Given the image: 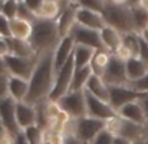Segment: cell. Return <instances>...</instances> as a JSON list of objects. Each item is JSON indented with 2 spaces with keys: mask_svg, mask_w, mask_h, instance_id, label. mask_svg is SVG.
Returning a JSON list of instances; mask_svg holds the SVG:
<instances>
[{
  "mask_svg": "<svg viewBox=\"0 0 148 144\" xmlns=\"http://www.w3.org/2000/svg\"><path fill=\"white\" fill-rule=\"evenodd\" d=\"M55 64L54 51L45 53L38 56L34 71L29 79V92L25 102L37 106L47 101L55 81Z\"/></svg>",
  "mask_w": 148,
  "mask_h": 144,
  "instance_id": "6da1fadb",
  "label": "cell"
},
{
  "mask_svg": "<svg viewBox=\"0 0 148 144\" xmlns=\"http://www.w3.org/2000/svg\"><path fill=\"white\" fill-rule=\"evenodd\" d=\"M60 41L62 38L56 20H43L37 17V20L33 22V32L29 39L37 55L55 51Z\"/></svg>",
  "mask_w": 148,
  "mask_h": 144,
  "instance_id": "7a4b0ae2",
  "label": "cell"
},
{
  "mask_svg": "<svg viewBox=\"0 0 148 144\" xmlns=\"http://www.w3.org/2000/svg\"><path fill=\"white\" fill-rule=\"evenodd\" d=\"M102 16L105 19L106 25L114 28L121 34L135 32L131 8L127 4H117L108 0Z\"/></svg>",
  "mask_w": 148,
  "mask_h": 144,
  "instance_id": "3957f363",
  "label": "cell"
},
{
  "mask_svg": "<svg viewBox=\"0 0 148 144\" xmlns=\"http://www.w3.org/2000/svg\"><path fill=\"white\" fill-rule=\"evenodd\" d=\"M106 130L110 131L114 136H119L126 140L131 141L132 144L145 143V128L144 126L132 123L130 121L115 115L114 118L109 119L106 122Z\"/></svg>",
  "mask_w": 148,
  "mask_h": 144,
  "instance_id": "277c9868",
  "label": "cell"
},
{
  "mask_svg": "<svg viewBox=\"0 0 148 144\" xmlns=\"http://www.w3.org/2000/svg\"><path fill=\"white\" fill-rule=\"evenodd\" d=\"M71 122H72V131L70 132L85 144H90L98 134L106 128L105 121L96 119L88 115L79 119H72Z\"/></svg>",
  "mask_w": 148,
  "mask_h": 144,
  "instance_id": "5b68a950",
  "label": "cell"
},
{
  "mask_svg": "<svg viewBox=\"0 0 148 144\" xmlns=\"http://www.w3.org/2000/svg\"><path fill=\"white\" fill-rule=\"evenodd\" d=\"M75 60H73V54L63 67L56 72L55 75V81H54V86L51 91L50 96H49L47 101L51 102H58L63 96L70 92L71 83L73 79V73H75Z\"/></svg>",
  "mask_w": 148,
  "mask_h": 144,
  "instance_id": "8992f818",
  "label": "cell"
},
{
  "mask_svg": "<svg viewBox=\"0 0 148 144\" xmlns=\"http://www.w3.org/2000/svg\"><path fill=\"white\" fill-rule=\"evenodd\" d=\"M56 104L71 119H79L87 115L85 89L77 92H68Z\"/></svg>",
  "mask_w": 148,
  "mask_h": 144,
  "instance_id": "52a82bcc",
  "label": "cell"
},
{
  "mask_svg": "<svg viewBox=\"0 0 148 144\" xmlns=\"http://www.w3.org/2000/svg\"><path fill=\"white\" fill-rule=\"evenodd\" d=\"M39 56V55H38ZM38 56H33V58H23V56H16L9 54L8 56L4 58L7 69H8L9 76H16V77H21L29 80L34 71V67L37 64Z\"/></svg>",
  "mask_w": 148,
  "mask_h": 144,
  "instance_id": "ba28073f",
  "label": "cell"
},
{
  "mask_svg": "<svg viewBox=\"0 0 148 144\" xmlns=\"http://www.w3.org/2000/svg\"><path fill=\"white\" fill-rule=\"evenodd\" d=\"M110 105L115 111H118L126 104L132 101H139L145 93L135 91L130 85H109Z\"/></svg>",
  "mask_w": 148,
  "mask_h": 144,
  "instance_id": "9c48e42d",
  "label": "cell"
},
{
  "mask_svg": "<svg viewBox=\"0 0 148 144\" xmlns=\"http://www.w3.org/2000/svg\"><path fill=\"white\" fill-rule=\"evenodd\" d=\"M71 36H72L76 45H83V46L92 47L96 51H102V50L106 51L102 41H101L100 30L84 28V26L76 24V25L73 26L72 32H71Z\"/></svg>",
  "mask_w": 148,
  "mask_h": 144,
  "instance_id": "30bf717a",
  "label": "cell"
},
{
  "mask_svg": "<svg viewBox=\"0 0 148 144\" xmlns=\"http://www.w3.org/2000/svg\"><path fill=\"white\" fill-rule=\"evenodd\" d=\"M85 101H87V115L96 119H101L108 122L109 119L114 118L117 115V111L112 108L109 102L100 100L95 97L93 94L88 93L85 91Z\"/></svg>",
  "mask_w": 148,
  "mask_h": 144,
  "instance_id": "8fae6325",
  "label": "cell"
},
{
  "mask_svg": "<svg viewBox=\"0 0 148 144\" xmlns=\"http://www.w3.org/2000/svg\"><path fill=\"white\" fill-rule=\"evenodd\" d=\"M103 81L108 85H129L127 75H126V62L118 59L112 54L110 62L102 75Z\"/></svg>",
  "mask_w": 148,
  "mask_h": 144,
  "instance_id": "7c38bea8",
  "label": "cell"
},
{
  "mask_svg": "<svg viewBox=\"0 0 148 144\" xmlns=\"http://www.w3.org/2000/svg\"><path fill=\"white\" fill-rule=\"evenodd\" d=\"M16 101L9 96L0 100V119H1L7 132L13 138L21 132L16 119Z\"/></svg>",
  "mask_w": 148,
  "mask_h": 144,
  "instance_id": "4fadbf2b",
  "label": "cell"
},
{
  "mask_svg": "<svg viewBox=\"0 0 148 144\" xmlns=\"http://www.w3.org/2000/svg\"><path fill=\"white\" fill-rule=\"evenodd\" d=\"M77 8L79 5L76 4V1H67L66 5H63L60 14L56 19L60 38L71 36L73 26L76 25V11H77Z\"/></svg>",
  "mask_w": 148,
  "mask_h": 144,
  "instance_id": "5bb4252c",
  "label": "cell"
},
{
  "mask_svg": "<svg viewBox=\"0 0 148 144\" xmlns=\"http://www.w3.org/2000/svg\"><path fill=\"white\" fill-rule=\"evenodd\" d=\"M76 24L84 28L95 29V30H102L106 26L105 19L101 13H97L90 9L80 8V7L76 11Z\"/></svg>",
  "mask_w": 148,
  "mask_h": 144,
  "instance_id": "9a60e30c",
  "label": "cell"
},
{
  "mask_svg": "<svg viewBox=\"0 0 148 144\" xmlns=\"http://www.w3.org/2000/svg\"><path fill=\"white\" fill-rule=\"evenodd\" d=\"M117 114L121 118L126 119V121H130L132 123H136V125H140V126H145L148 122V118L145 115V111L143 109L142 104H140V100L126 104L125 106H122L117 111Z\"/></svg>",
  "mask_w": 148,
  "mask_h": 144,
  "instance_id": "2e32d148",
  "label": "cell"
},
{
  "mask_svg": "<svg viewBox=\"0 0 148 144\" xmlns=\"http://www.w3.org/2000/svg\"><path fill=\"white\" fill-rule=\"evenodd\" d=\"M16 119L20 130L24 131L32 126L37 125V108L34 105L25 102L16 104Z\"/></svg>",
  "mask_w": 148,
  "mask_h": 144,
  "instance_id": "e0dca14e",
  "label": "cell"
},
{
  "mask_svg": "<svg viewBox=\"0 0 148 144\" xmlns=\"http://www.w3.org/2000/svg\"><path fill=\"white\" fill-rule=\"evenodd\" d=\"M75 41H73L72 36H68L62 38L60 43L54 51V64H55V71L58 72L62 67L66 64V62L72 56L73 50H75Z\"/></svg>",
  "mask_w": 148,
  "mask_h": 144,
  "instance_id": "ac0fdd59",
  "label": "cell"
},
{
  "mask_svg": "<svg viewBox=\"0 0 148 144\" xmlns=\"http://www.w3.org/2000/svg\"><path fill=\"white\" fill-rule=\"evenodd\" d=\"M85 91L88 93L93 94L95 97L100 98V100L105 101V102L110 104V93H109V85H108L103 79L100 75L92 73V76L89 77L87 85H85Z\"/></svg>",
  "mask_w": 148,
  "mask_h": 144,
  "instance_id": "d6986e66",
  "label": "cell"
},
{
  "mask_svg": "<svg viewBox=\"0 0 148 144\" xmlns=\"http://www.w3.org/2000/svg\"><path fill=\"white\" fill-rule=\"evenodd\" d=\"M29 92V80L16 76H9L8 80V94L16 102H23L26 100Z\"/></svg>",
  "mask_w": 148,
  "mask_h": 144,
  "instance_id": "ffe728a7",
  "label": "cell"
},
{
  "mask_svg": "<svg viewBox=\"0 0 148 144\" xmlns=\"http://www.w3.org/2000/svg\"><path fill=\"white\" fill-rule=\"evenodd\" d=\"M148 72V64L140 58H130L126 62V75L129 83H135L144 77Z\"/></svg>",
  "mask_w": 148,
  "mask_h": 144,
  "instance_id": "44dd1931",
  "label": "cell"
},
{
  "mask_svg": "<svg viewBox=\"0 0 148 144\" xmlns=\"http://www.w3.org/2000/svg\"><path fill=\"white\" fill-rule=\"evenodd\" d=\"M9 26H11V37L21 41H29L33 32V22H29L23 19H12L9 20Z\"/></svg>",
  "mask_w": 148,
  "mask_h": 144,
  "instance_id": "7402d4cb",
  "label": "cell"
},
{
  "mask_svg": "<svg viewBox=\"0 0 148 144\" xmlns=\"http://www.w3.org/2000/svg\"><path fill=\"white\" fill-rule=\"evenodd\" d=\"M100 34L103 46H105L106 51H109L110 54H114L118 47L122 45V34L112 26L106 25L102 30H100Z\"/></svg>",
  "mask_w": 148,
  "mask_h": 144,
  "instance_id": "603a6c76",
  "label": "cell"
},
{
  "mask_svg": "<svg viewBox=\"0 0 148 144\" xmlns=\"http://www.w3.org/2000/svg\"><path fill=\"white\" fill-rule=\"evenodd\" d=\"M96 54V50L92 47L83 46V45H76L73 50V60H75V68L80 69L84 67L90 66L93 60V56Z\"/></svg>",
  "mask_w": 148,
  "mask_h": 144,
  "instance_id": "cb8c5ba5",
  "label": "cell"
},
{
  "mask_svg": "<svg viewBox=\"0 0 148 144\" xmlns=\"http://www.w3.org/2000/svg\"><path fill=\"white\" fill-rule=\"evenodd\" d=\"M9 45V50H11L12 55L16 56H23V58H33V56H38L32 47L29 41H21V39L16 38H7Z\"/></svg>",
  "mask_w": 148,
  "mask_h": 144,
  "instance_id": "d4e9b609",
  "label": "cell"
},
{
  "mask_svg": "<svg viewBox=\"0 0 148 144\" xmlns=\"http://www.w3.org/2000/svg\"><path fill=\"white\" fill-rule=\"evenodd\" d=\"M64 1V0H63ZM62 1H55V0H45L39 8L37 17L43 20H56L62 12Z\"/></svg>",
  "mask_w": 148,
  "mask_h": 144,
  "instance_id": "484cf974",
  "label": "cell"
},
{
  "mask_svg": "<svg viewBox=\"0 0 148 144\" xmlns=\"http://www.w3.org/2000/svg\"><path fill=\"white\" fill-rule=\"evenodd\" d=\"M92 73H93V69H92L90 66L84 67V68H80V69H75L70 92L84 91V89H85V85H87V83H88V80H89V77L92 76Z\"/></svg>",
  "mask_w": 148,
  "mask_h": 144,
  "instance_id": "4316f807",
  "label": "cell"
},
{
  "mask_svg": "<svg viewBox=\"0 0 148 144\" xmlns=\"http://www.w3.org/2000/svg\"><path fill=\"white\" fill-rule=\"evenodd\" d=\"M110 58H112V54H110L109 51H105V50L96 51L95 56H93V60H92V63H90L93 73L100 75L101 77H102L103 72H105V69H106L108 64H109V62H110Z\"/></svg>",
  "mask_w": 148,
  "mask_h": 144,
  "instance_id": "83f0119b",
  "label": "cell"
},
{
  "mask_svg": "<svg viewBox=\"0 0 148 144\" xmlns=\"http://www.w3.org/2000/svg\"><path fill=\"white\" fill-rule=\"evenodd\" d=\"M122 45L126 46L135 58H139L140 54V38L136 32H130V33L122 34Z\"/></svg>",
  "mask_w": 148,
  "mask_h": 144,
  "instance_id": "f1b7e54d",
  "label": "cell"
},
{
  "mask_svg": "<svg viewBox=\"0 0 148 144\" xmlns=\"http://www.w3.org/2000/svg\"><path fill=\"white\" fill-rule=\"evenodd\" d=\"M132 13V19H134V25H135V32L140 33L143 29L147 28L148 25V12H145L143 8L139 5L136 7H130Z\"/></svg>",
  "mask_w": 148,
  "mask_h": 144,
  "instance_id": "f546056e",
  "label": "cell"
},
{
  "mask_svg": "<svg viewBox=\"0 0 148 144\" xmlns=\"http://www.w3.org/2000/svg\"><path fill=\"white\" fill-rule=\"evenodd\" d=\"M106 1L108 0H76V4L80 8L90 9V11H95L97 13L102 14L105 5H106Z\"/></svg>",
  "mask_w": 148,
  "mask_h": 144,
  "instance_id": "4dcf8cb0",
  "label": "cell"
},
{
  "mask_svg": "<svg viewBox=\"0 0 148 144\" xmlns=\"http://www.w3.org/2000/svg\"><path fill=\"white\" fill-rule=\"evenodd\" d=\"M17 9H18V0H4L1 16L5 19L12 20L17 17Z\"/></svg>",
  "mask_w": 148,
  "mask_h": 144,
  "instance_id": "1f68e13d",
  "label": "cell"
},
{
  "mask_svg": "<svg viewBox=\"0 0 148 144\" xmlns=\"http://www.w3.org/2000/svg\"><path fill=\"white\" fill-rule=\"evenodd\" d=\"M17 17L18 19L26 20L29 22H34L37 20V16L26 7V4L24 1H18V9H17Z\"/></svg>",
  "mask_w": 148,
  "mask_h": 144,
  "instance_id": "d6a6232c",
  "label": "cell"
},
{
  "mask_svg": "<svg viewBox=\"0 0 148 144\" xmlns=\"http://www.w3.org/2000/svg\"><path fill=\"white\" fill-rule=\"evenodd\" d=\"M113 141H114V135L105 128L102 132H100L96 136L95 140L90 144H113Z\"/></svg>",
  "mask_w": 148,
  "mask_h": 144,
  "instance_id": "836d02e7",
  "label": "cell"
},
{
  "mask_svg": "<svg viewBox=\"0 0 148 144\" xmlns=\"http://www.w3.org/2000/svg\"><path fill=\"white\" fill-rule=\"evenodd\" d=\"M131 88H134L135 91L140 92V93H148V72L144 77H142L140 80L135 81V83L129 84Z\"/></svg>",
  "mask_w": 148,
  "mask_h": 144,
  "instance_id": "e575fe53",
  "label": "cell"
},
{
  "mask_svg": "<svg viewBox=\"0 0 148 144\" xmlns=\"http://www.w3.org/2000/svg\"><path fill=\"white\" fill-rule=\"evenodd\" d=\"M0 37L3 38H11V26L9 20L0 14Z\"/></svg>",
  "mask_w": 148,
  "mask_h": 144,
  "instance_id": "d590c367",
  "label": "cell"
},
{
  "mask_svg": "<svg viewBox=\"0 0 148 144\" xmlns=\"http://www.w3.org/2000/svg\"><path fill=\"white\" fill-rule=\"evenodd\" d=\"M114 55L117 56L118 59H121V60L123 62H127L130 58H134V55H132V53L127 49L126 46H123V45H121L117 49V51L114 53Z\"/></svg>",
  "mask_w": 148,
  "mask_h": 144,
  "instance_id": "8d00e7d4",
  "label": "cell"
},
{
  "mask_svg": "<svg viewBox=\"0 0 148 144\" xmlns=\"http://www.w3.org/2000/svg\"><path fill=\"white\" fill-rule=\"evenodd\" d=\"M8 75H0V100L8 97Z\"/></svg>",
  "mask_w": 148,
  "mask_h": 144,
  "instance_id": "74e56055",
  "label": "cell"
},
{
  "mask_svg": "<svg viewBox=\"0 0 148 144\" xmlns=\"http://www.w3.org/2000/svg\"><path fill=\"white\" fill-rule=\"evenodd\" d=\"M24 3H25L26 7H28V8L37 16L39 8L42 7V4L45 3V0H24Z\"/></svg>",
  "mask_w": 148,
  "mask_h": 144,
  "instance_id": "f35d334b",
  "label": "cell"
},
{
  "mask_svg": "<svg viewBox=\"0 0 148 144\" xmlns=\"http://www.w3.org/2000/svg\"><path fill=\"white\" fill-rule=\"evenodd\" d=\"M11 54V50H9V45H8V41L7 38H3L0 37V58H5Z\"/></svg>",
  "mask_w": 148,
  "mask_h": 144,
  "instance_id": "ab89813d",
  "label": "cell"
},
{
  "mask_svg": "<svg viewBox=\"0 0 148 144\" xmlns=\"http://www.w3.org/2000/svg\"><path fill=\"white\" fill-rule=\"evenodd\" d=\"M64 135V144H85L81 140H79L75 135H72L71 132H63Z\"/></svg>",
  "mask_w": 148,
  "mask_h": 144,
  "instance_id": "60d3db41",
  "label": "cell"
},
{
  "mask_svg": "<svg viewBox=\"0 0 148 144\" xmlns=\"http://www.w3.org/2000/svg\"><path fill=\"white\" fill-rule=\"evenodd\" d=\"M140 104H142L143 109H144V111H145V115H147V118H148V93H145L144 96L142 97Z\"/></svg>",
  "mask_w": 148,
  "mask_h": 144,
  "instance_id": "b9f144b4",
  "label": "cell"
},
{
  "mask_svg": "<svg viewBox=\"0 0 148 144\" xmlns=\"http://www.w3.org/2000/svg\"><path fill=\"white\" fill-rule=\"evenodd\" d=\"M0 75H8V69H7V66H5V62H4L3 58H0Z\"/></svg>",
  "mask_w": 148,
  "mask_h": 144,
  "instance_id": "7bdbcfd3",
  "label": "cell"
},
{
  "mask_svg": "<svg viewBox=\"0 0 148 144\" xmlns=\"http://www.w3.org/2000/svg\"><path fill=\"white\" fill-rule=\"evenodd\" d=\"M113 144H132V143L129 140H126V139H123V138H119V136H114Z\"/></svg>",
  "mask_w": 148,
  "mask_h": 144,
  "instance_id": "ee69618b",
  "label": "cell"
},
{
  "mask_svg": "<svg viewBox=\"0 0 148 144\" xmlns=\"http://www.w3.org/2000/svg\"><path fill=\"white\" fill-rule=\"evenodd\" d=\"M139 7L144 9L145 12H148V0H140V1H139Z\"/></svg>",
  "mask_w": 148,
  "mask_h": 144,
  "instance_id": "f6af8a7d",
  "label": "cell"
},
{
  "mask_svg": "<svg viewBox=\"0 0 148 144\" xmlns=\"http://www.w3.org/2000/svg\"><path fill=\"white\" fill-rule=\"evenodd\" d=\"M5 134H7V130L4 128V125H3V122H1V119H0V138L4 136Z\"/></svg>",
  "mask_w": 148,
  "mask_h": 144,
  "instance_id": "bcb514c9",
  "label": "cell"
},
{
  "mask_svg": "<svg viewBox=\"0 0 148 144\" xmlns=\"http://www.w3.org/2000/svg\"><path fill=\"white\" fill-rule=\"evenodd\" d=\"M110 1L117 3V4H126V1H127V0H110Z\"/></svg>",
  "mask_w": 148,
  "mask_h": 144,
  "instance_id": "7dc6e473",
  "label": "cell"
},
{
  "mask_svg": "<svg viewBox=\"0 0 148 144\" xmlns=\"http://www.w3.org/2000/svg\"><path fill=\"white\" fill-rule=\"evenodd\" d=\"M144 128H145V143H148V122L144 126Z\"/></svg>",
  "mask_w": 148,
  "mask_h": 144,
  "instance_id": "c3c4849f",
  "label": "cell"
},
{
  "mask_svg": "<svg viewBox=\"0 0 148 144\" xmlns=\"http://www.w3.org/2000/svg\"><path fill=\"white\" fill-rule=\"evenodd\" d=\"M3 4H4V0H0V14H1V9H3Z\"/></svg>",
  "mask_w": 148,
  "mask_h": 144,
  "instance_id": "681fc988",
  "label": "cell"
},
{
  "mask_svg": "<svg viewBox=\"0 0 148 144\" xmlns=\"http://www.w3.org/2000/svg\"><path fill=\"white\" fill-rule=\"evenodd\" d=\"M55 1H63V0H55Z\"/></svg>",
  "mask_w": 148,
  "mask_h": 144,
  "instance_id": "f907efd6",
  "label": "cell"
},
{
  "mask_svg": "<svg viewBox=\"0 0 148 144\" xmlns=\"http://www.w3.org/2000/svg\"><path fill=\"white\" fill-rule=\"evenodd\" d=\"M68 1H76V0H68Z\"/></svg>",
  "mask_w": 148,
  "mask_h": 144,
  "instance_id": "816d5d0a",
  "label": "cell"
},
{
  "mask_svg": "<svg viewBox=\"0 0 148 144\" xmlns=\"http://www.w3.org/2000/svg\"><path fill=\"white\" fill-rule=\"evenodd\" d=\"M18 1H24V0H18Z\"/></svg>",
  "mask_w": 148,
  "mask_h": 144,
  "instance_id": "f5cc1de1",
  "label": "cell"
},
{
  "mask_svg": "<svg viewBox=\"0 0 148 144\" xmlns=\"http://www.w3.org/2000/svg\"><path fill=\"white\" fill-rule=\"evenodd\" d=\"M147 29H148V25H147Z\"/></svg>",
  "mask_w": 148,
  "mask_h": 144,
  "instance_id": "db71d44e",
  "label": "cell"
},
{
  "mask_svg": "<svg viewBox=\"0 0 148 144\" xmlns=\"http://www.w3.org/2000/svg\"><path fill=\"white\" fill-rule=\"evenodd\" d=\"M145 144H148V143H145Z\"/></svg>",
  "mask_w": 148,
  "mask_h": 144,
  "instance_id": "11a10c76",
  "label": "cell"
}]
</instances>
